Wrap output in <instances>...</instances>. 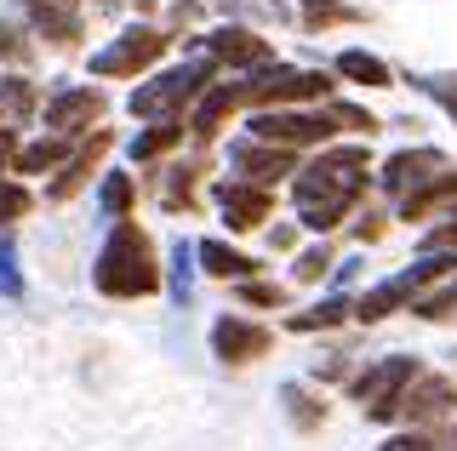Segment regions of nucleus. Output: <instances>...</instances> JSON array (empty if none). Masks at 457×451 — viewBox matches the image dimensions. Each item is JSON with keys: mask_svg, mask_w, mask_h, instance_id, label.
<instances>
[{"mask_svg": "<svg viewBox=\"0 0 457 451\" xmlns=\"http://www.w3.org/2000/svg\"><path fill=\"white\" fill-rule=\"evenodd\" d=\"M366 194V149H332L297 177V206H303V229L326 234L354 211Z\"/></svg>", "mask_w": 457, "mask_h": 451, "instance_id": "obj_1", "label": "nucleus"}, {"mask_svg": "<svg viewBox=\"0 0 457 451\" xmlns=\"http://www.w3.org/2000/svg\"><path fill=\"white\" fill-rule=\"evenodd\" d=\"M97 291L109 298H149L161 286V269H154V246L137 223H114V234L97 251Z\"/></svg>", "mask_w": 457, "mask_h": 451, "instance_id": "obj_2", "label": "nucleus"}, {"mask_svg": "<svg viewBox=\"0 0 457 451\" xmlns=\"http://www.w3.org/2000/svg\"><path fill=\"white\" fill-rule=\"evenodd\" d=\"M212 80V58H195V63H183V69H171V75H161L154 86H143L132 92V115L143 120H166V115H178L183 103H195V92Z\"/></svg>", "mask_w": 457, "mask_h": 451, "instance_id": "obj_3", "label": "nucleus"}, {"mask_svg": "<svg viewBox=\"0 0 457 451\" xmlns=\"http://www.w3.org/2000/svg\"><path fill=\"white\" fill-rule=\"evenodd\" d=\"M326 86H332V75L326 69H263V75H252L246 86H240V103H257V109H269V103H309V97H320Z\"/></svg>", "mask_w": 457, "mask_h": 451, "instance_id": "obj_4", "label": "nucleus"}, {"mask_svg": "<svg viewBox=\"0 0 457 451\" xmlns=\"http://www.w3.org/2000/svg\"><path fill=\"white\" fill-rule=\"evenodd\" d=\"M418 383V360L395 355V360H378L366 377H354V400L366 406V417H395L400 394Z\"/></svg>", "mask_w": 457, "mask_h": 451, "instance_id": "obj_5", "label": "nucleus"}, {"mask_svg": "<svg viewBox=\"0 0 457 451\" xmlns=\"http://www.w3.org/2000/svg\"><path fill=\"white\" fill-rule=\"evenodd\" d=\"M257 144H275V149H292V144H326L337 132L332 115H286V109H263L252 120Z\"/></svg>", "mask_w": 457, "mask_h": 451, "instance_id": "obj_6", "label": "nucleus"}, {"mask_svg": "<svg viewBox=\"0 0 457 451\" xmlns=\"http://www.w3.org/2000/svg\"><path fill=\"white\" fill-rule=\"evenodd\" d=\"M161 52H166V35L161 29H126L114 46L97 52L92 69H97V75H137V69H149Z\"/></svg>", "mask_w": 457, "mask_h": 451, "instance_id": "obj_7", "label": "nucleus"}, {"mask_svg": "<svg viewBox=\"0 0 457 451\" xmlns=\"http://www.w3.org/2000/svg\"><path fill=\"white\" fill-rule=\"evenodd\" d=\"M269 343H275V332H269V326H252V320H240V315H223L218 326H212V348H218V360H228V365L263 360Z\"/></svg>", "mask_w": 457, "mask_h": 451, "instance_id": "obj_8", "label": "nucleus"}, {"mask_svg": "<svg viewBox=\"0 0 457 451\" xmlns=\"http://www.w3.org/2000/svg\"><path fill=\"white\" fill-rule=\"evenodd\" d=\"M452 406H457V383H452V377H418V383L400 394L395 412H406L411 422H435V417H446Z\"/></svg>", "mask_w": 457, "mask_h": 451, "instance_id": "obj_9", "label": "nucleus"}, {"mask_svg": "<svg viewBox=\"0 0 457 451\" xmlns=\"http://www.w3.org/2000/svg\"><path fill=\"white\" fill-rule=\"evenodd\" d=\"M218 201H223V217H228V229H235V234L269 223V206H275V201H269V189H257V183H223Z\"/></svg>", "mask_w": 457, "mask_h": 451, "instance_id": "obj_10", "label": "nucleus"}, {"mask_svg": "<svg viewBox=\"0 0 457 451\" xmlns=\"http://www.w3.org/2000/svg\"><path fill=\"white\" fill-rule=\"evenodd\" d=\"M92 115H104V92H97V86L57 92L46 103V126H52V132H75V126H86Z\"/></svg>", "mask_w": 457, "mask_h": 451, "instance_id": "obj_11", "label": "nucleus"}, {"mask_svg": "<svg viewBox=\"0 0 457 451\" xmlns=\"http://www.w3.org/2000/svg\"><path fill=\"white\" fill-rule=\"evenodd\" d=\"M206 40H212V58L240 63V69H257V63L275 58V46H269V40H257L252 29H218V35H206Z\"/></svg>", "mask_w": 457, "mask_h": 451, "instance_id": "obj_12", "label": "nucleus"}, {"mask_svg": "<svg viewBox=\"0 0 457 451\" xmlns=\"http://www.w3.org/2000/svg\"><path fill=\"white\" fill-rule=\"evenodd\" d=\"M228 160H235L240 177H257V189H263L269 177H286V172H292V154L275 149V144H240Z\"/></svg>", "mask_w": 457, "mask_h": 451, "instance_id": "obj_13", "label": "nucleus"}, {"mask_svg": "<svg viewBox=\"0 0 457 451\" xmlns=\"http://www.w3.org/2000/svg\"><path fill=\"white\" fill-rule=\"evenodd\" d=\"M18 6L35 18V29L57 40V46H69V40H80V23H75V12L69 6H57V0H18Z\"/></svg>", "mask_w": 457, "mask_h": 451, "instance_id": "obj_14", "label": "nucleus"}, {"mask_svg": "<svg viewBox=\"0 0 457 451\" xmlns=\"http://www.w3.org/2000/svg\"><path fill=\"white\" fill-rule=\"evenodd\" d=\"M423 172H440V154H435V149L395 154V160L383 166V189H395V194H411V189L423 183Z\"/></svg>", "mask_w": 457, "mask_h": 451, "instance_id": "obj_15", "label": "nucleus"}, {"mask_svg": "<svg viewBox=\"0 0 457 451\" xmlns=\"http://www.w3.org/2000/svg\"><path fill=\"white\" fill-rule=\"evenodd\" d=\"M235 103H240V86H212V92L195 103L189 132H195V137H218V126H223L228 115H235Z\"/></svg>", "mask_w": 457, "mask_h": 451, "instance_id": "obj_16", "label": "nucleus"}, {"mask_svg": "<svg viewBox=\"0 0 457 451\" xmlns=\"http://www.w3.org/2000/svg\"><path fill=\"white\" fill-rule=\"evenodd\" d=\"M452 194H457V172H452V177H423L418 189H411L406 201H400V217L418 223V217H428V211H435L440 201H452Z\"/></svg>", "mask_w": 457, "mask_h": 451, "instance_id": "obj_17", "label": "nucleus"}, {"mask_svg": "<svg viewBox=\"0 0 457 451\" xmlns=\"http://www.w3.org/2000/svg\"><path fill=\"white\" fill-rule=\"evenodd\" d=\"M200 263H206V275H218V280H252L257 275V263L246 258V251H228L223 241L200 246Z\"/></svg>", "mask_w": 457, "mask_h": 451, "instance_id": "obj_18", "label": "nucleus"}, {"mask_svg": "<svg viewBox=\"0 0 457 451\" xmlns=\"http://www.w3.org/2000/svg\"><path fill=\"white\" fill-rule=\"evenodd\" d=\"M109 144H114V137H109V132H97V137H92V149H86V154H75V160H69V166H63V177H57V183H52V201H69V194H75V189H80V183H86V177H92V166H97V154H104Z\"/></svg>", "mask_w": 457, "mask_h": 451, "instance_id": "obj_19", "label": "nucleus"}, {"mask_svg": "<svg viewBox=\"0 0 457 451\" xmlns=\"http://www.w3.org/2000/svg\"><path fill=\"white\" fill-rule=\"evenodd\" d=\"M337 75H349L354 86H389V69L371 58V52H343V58H337Z\"/></svg>", "mask_w": 457, "mask_h": 451, "instance_id": "obj_20", "label": "nucleus"}, {"mask_svg": "<svg viewBox=\"0 0 457 451\" xmlns=\"http://www.w3.org/2000/svg\"><path fill=\"white\" fill-rule=\"evenodd\" d=\"M343 320H349V303L326 298V303H314L309 315H292V332H326V326H343Z\"/></svg>", "mask_w": 457, "mask_h": 451, "instance_id": "obj_21", "label": "nucleus"}, {"mask_svg": "<svg viewBox=\"0 0 457 451\" xmlns=\"http://www.w3.org/2000/svg\"><path fill=\"white\" fill-rule=\"evenodd\" d=\"M280 400H286V406H292V422H297V429H314V422H320V417H326V406H320V400H314V394H309L303 383H292V389H286V394H280Z\"/></svg>", "mask_w": 457, "mask_h": 451, "instance_id": "obj_22", "label": "nucleus"}, {"mask_svg": "<svg viewBox=\"0 0 457 451\" xmlns=\"http://www.w3.org/2000/svg\"><path fill=\"white\" fill-rule=\"evenodd\" d=\"M57 160H63V144H57V137H40L35 149H18L12 166H18V172H46V166H57Z\"/></svg>", "mask_w": 457, "mask_h": 451, "instance_id": "obj_23", "label": "nucleus"}, {"mask_svg": "<svg viewBox=\"0 0 457 451\" xmlns=\"http://www.w3.org/2000/svg\"><path fill=\"white\" fill-rule=\"evenodd\" d=\"M354 6H337V0H303V23L309 29H332V23H349Z\"/></svg>", "mask_w": 457, "mask_h": 451, "instance_id": "obj_24", "label": "nucleus"}, {"mask_svg": "<svg viewBox=\"0 0 457 451\" xmlns=\"http://www.w3.org/2000/svg\"><path fill=\"white\" fill-rule=\"evenodd\" d=\"M178 137H183V132L166 120V126H154V132H143L137 144H132V154H137V160H154V154H166L171 144H178Z\"/></svg>", "mask_w": 457, "mask_h": 451, "instance_id": "obj_25", "label": "nucleus"}, {"mask_svg": "<svg viewBox=\"0 0 457 451\" xmlns=\"http://www.w3.org/2000/svg\"><path fill=\"white\" fill-rule=\"evenodd\" d=\"M411 308H418L423 320H446L452 308H457V286H440L435 298H411Z\"/></svg>", "mask_w": 457, "mask_h": 451, "instance_id": "obj_26", "label": "nucleus"}, {"mask_svg": "<svg viewBox=\"0 0 457 451\" xmlns=\"http://www.w3.org/2000/svg\"><path fill=\"white\" fill-rule=\"evenodd\" d=\"M29 206H35V201H29V189H18V183H0V223H18Z\"/></svg>", "mask_w": 457, "mask_h": 451, "instance_id": "obj_27", "label": "nucleus"}, {"mask_svg": "<svg viewBox=\"0 0 457 451\" xmlns=\"http://www.w3.org/2000/svg\"><path fill=\"white\" fill-rule=\"evenodd\" d=\"M0 103H6L12 115H29V109H35V92H29V80H0Z\"/></svg>", "mask_w": 457, "mask_h": 451, "instance_id": "obj_28", "label": "nucleus"}, {"mask_svg": "<svg viewBox=\"0 0 457 451\" xmlns=\"http://www.w3.org/2000/svg\"><path fill=\"white\" fill-rule=\"evenodd\" d=\"M240 298L257 303V308H280L286 291H280V286H263V280H240Z\"/></svg>", "mask_w": 457, "mask_h": 451, "instance_id": "obj_29", "label": "nucleus"}, {"mask_svg": "<svg viewBox=\"0 0 457 451\" xmlns=\"http://www.w3.org/2000/svg\"><path fill=\"white\" fill-rule=\"evenodd\" d=\"M326 269H332V246H314V251L297 258V280H320Z\"/></svg>", "mask_w": 457, "mask_h": 451, "instance_id": "obj_30", "label": "nucleus"}, {"mask_svg": "<svg viewBox=\"0 0 457 451\" xmlns=\"http://www.w3.org/2000/svg\"><path fill=\"white\" fill-rule=\"evenodd\" d=\"M126 206H132V177H109V183H104V211H114V217H120Z\"/></svg>", "mask_w": 457, "mask_h": 451, "instance_id": "obj_31", "label": "nucleus"}, {"mask_svg": "<svg viewBox=\"0 0 457 451\" xmlns=\"http://www.w3.org/2000/svg\"><path fill=\"white\" fill-rule=\"evenodd\" d=\"M418 86H423L428 97H440V103L457 115V75H428V80H418Z\"/></svg>", "mask_w": 457, "mask_h": 451, "instance_id": "obj_32", "label": "nucleus"}, {"mask_svg": "<svg viewBox=\"0 0 457 451\" xmlns=\"http://www.w3.org/2000/svg\"><path fill=\"white\" fill-rule=\"evenodd\" d=\"M337 126H354V132H378V120L366 115V109H354V103H337V109H326Z\"/></svg>", "mask_w": 457, "mask_h": 451, "instance_id": "obj_33", "label": "nucleus"}, {"mask_svg": "<svg viewBox=\"0 0 457 451\" xmlns=\"http://www.w3.org/2000/svg\"><path fill=\"white\" fill-rule=\"evenodd\" d=\"M0 291H6V298H18V291H23V280H18V258H12V246H0Z\"/></svg>", "mask_w": 457, "mask_h": 451, "instance_id": "obj_34", "label": "nucleus"}, {"mask_svg": "<svg viewBox=\"0 0 457 451\" xmlns=\"http://www.w3.org/2000/svg\"><path fill=\"white\" fill-rule=\"evenodd\" d=\"M0 58H12V63H18V58H29V46H23V35H18V29H12V23H0Z\"/></svg>", "mask_w": 457, "mask_h": 451, "instance_id": "obj_35", "label": "nucleus"}, {"mask_svg": "<svg viewBox=\"0 0 457 451\" xmlns=\"http://www.w3.org/2000/svg\"><path fill=\"white\" fill-rule=\"evenodd\" d=\"M383 451H435V440H428V434H395Z\"/></svg>", "mask_w": 457, "mask_h": 451, "instance_id": "obj_36", "label": "nucleus"}, {"mask_svg": "<svg viewBox=\"0 0 457 451\" xmlns=\"http://www.w3.org/2000/svg\"><path fill=\"white\" fill-rule=\"evenodd\" d=\"M12 160H18V132H6V126H0V172H6Z\"/></svg>", "mask_w": 457, "mask_h": 451, "instance_id": "obj_37", "label": "nucleus"}, {"mask_svg": "<svg viewBox=\"0 0 457 451\" xmlns=\"http://www.w3.org/2000/svg\"><path fill=\"white\" fill-rule=\"evenodd\" d=\"M354 229H361V241H378V234H383V217H378V211H366Z\"/></svg>", "mask_w": 457, "mask_h": 451, "instance_id": "obj_38", "label": "nucleus"}, {"mask_svg": "<svg viewBox=\"0 0 457 451\" xmlns=\"http://www.w3.org/2000/svg\"><path fill=\"white\" fill-rule=\"evenodd\" d=\"M57 6H69V0H57Z\"/></svg>", "mask_w": 457, "mask_h": 451, "instance_id": "obj_39", "label": "nucleus"}]
</instances>
